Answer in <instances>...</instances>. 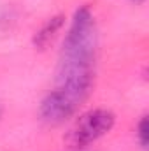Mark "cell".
Segmentation results:
<instances>
[{
	"mask_svg": "<svg viewBox=\"0 0 149 151\" xmlns=\"http://www.w3.org/2000/svg\"><path fill=\"white\" fill-rule=\"evenodd\" d=\"M139 2H140V0H139Z\"/></svg>",
	"mask_w": 149,
	"mask_h": 151,
	"instance_id": "7",
	"label": "cell"
},
{
	"mask_svg": "<svg viewBox=\"0 0 149 151\" xmlns=\"http://www.w3.org/2000/svg\"><path fill=\"white\" fill-rule=\"evenodd\" d=\"M86 100V97H82L81 93H77L74 90H69L65 86H60L58 90L51 91L39 107L40 118L49 123V125H60L65 119H69L70 116H74L75 111L79 109V106Z\"/></svg>",
	"mask_w": 149,
	"mask_h": 151,
	"instance_id": "3",
	"label": "cell"
},
{
	"mask_svg": "<svg viewBox=\"0 0 149 151\" xmlns=\"http://www.w3.org/2000/svg\"><path fill=\"white\" fill-rule=\"evenodd\" d=\"M137 137H139V142L140 146L146 150L148 148V142H149V123H148V116H142L140 123H139V128H137Z\"/></svg>",
	"mask_w": 149,
	"mask_h": 151,
	"instance_id": "5",
	"label": "cell"
},
{
	"mask_svg": "<svg viewBox=\"0 0 149 151\" xmlns=\"http://www.w3.org/2000/svg\"><path fill=\"white\" fill-rule=\"evenodd\" d=\"M97 47H98L97 23L90 7L84 5L75 11L60 51V62H58L60 86L74 90L88 99L95 79Z\"/></svg>",
	"mask_w": 149,
	"mask_h": 151,
	"instance_id": "1",
	"label": "cell"
},
{
	"mask_svg": "<svg viewBox=\"0 0 149 151\" xmlns=\"http://www.w3.org/2000/svg\"><path fill=\"white\" fill-rule=\"evenodd\" d=\"M63 27V16H54L51 18L35 35V46H39L40 49L46 47L49 42H53V39L56 37V34L60 32V28Z\"/></svg>",
	"mask_w": 149,
	"mask_h": 151,
	"instance_id": "4",
	"label": "cell"
},
{
	"mask_svg": "<svg viewBox=\"0 0 149 151\" xmlns=\"http://www.w3.org/2000/svg\"><path fill=\"white\" fill-rule=\"evenodd\" d=\"M0 118H2V106H0Z\"/></svg>",
	"mask_w": 149,
	"mask_h": 151,
	"instance_id": "6",
	"label": "cell"
},
{
	"mask_svg": "<svg viewBox=\"0 0 149 151\" xmlns=\"http://www.w3.org/2000/svg\"><path fill=\"white\" fill-rule=\"evenodd\" d=\"M116 123V116L109 109H93L77 118L67 134V144L74 150H82L100 137L107 135Z\"/></svg>",
	"mask_w": 149,
	"mask_h": 151,
	"instance_id": "2",
	"label": "cell"
}]
</instances>
